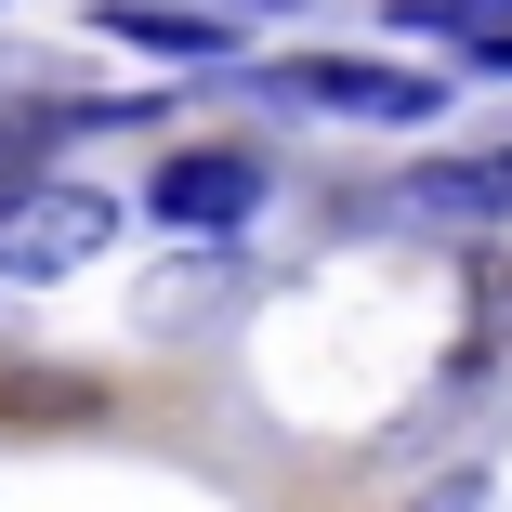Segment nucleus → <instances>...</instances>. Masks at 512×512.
<instances>
[{"label": "nucleus", "instance_id": "nucleus-1", "mask_svg": "<svg viewBox=\"0 0 512 512\" xmlns=\"http://www.w3.org/2000/svg\"><path fill=\"white\" fill-rule=\"evenodd\" d=\"M263 92H276V106H329V119H394V132H421L447 106L434 66H368V53H276Z\"/></svg>", "mask_w": 512, "mask_h": 512}, {"label": "nucleus", "instance_id": "nucleus-3", "mask_svg": "<svg viewBox=\"0 0 512 512\" xmlns=\"http://www.w3.org/2000/svg\"><path fill=\"white\" fill-rule=\"evenodd\" d=\"M145 211L184 224V237H237V224L263 211V158H250V145H184V158H158Z\"/></svg>", "mask_w": 512, "mask_h": 512}, {"label": "nucleus", "instance_id": "nucleus-2", "mask_svg": "<svg viewBox=\"0 0 512 512\" xmlns=\"http://www.w3.org/2000/svg\"><path fill=\"white\" fill-rule=\"evenodd\" d=\"M119 237V197H92V184H27L14 211H0V276L14 289H53V276H79L92 250Z\"/></svg>", "mask_w": 512, "mask_h": 512}, {"label": "nucleus", "instance_id": "nucleus-4", "mask_svg": "<svg viewBox=\"0 0 512 512\" xmlns=\"http://www.w3.org/2000/svg\"><path fill=\"white\" fill-rule=\"evenodd\" d=\"M381 211H394V224H512V145L394 171V197H381Z\"/></svg>", "mask_w": 512, "mask_h": 512}, {"label": "nucleus", "instance_id": "nucleus-5", "mask_svg": "<svg viewBox=\"0 0 512 512\" xmlns=\"http://www.w3.org/2000/svg\"><path fill=\"white\" fill-rule=\"evenodd\" d=\"M92 27H106L119 53H158V66H237V27L197 14V0H106Z\"/></svg>", "mask_w": 512, "mask_h": 512}, {"label": "nucleus", "instance_id": "nucleus-6", "mask_svg": "<svg viewBox=\"0 0 512 512\" xmlns=\"http://www.w3.org/2000/svg\"><path fill=\"white\" fill-rule=\"evenodd\" d=\"M421 512H486V473H460V486H434Z\"/></svg>", "mask_w": 512, "mask_h": 512}, {"label": "nucleus", "instance_id": "nucleus-7", "mask_svg": "<svg viewBox=\"0 0 512 512\" xmlns=\"http://www.w3.org/2000/svg\"><path fill=\"white\" fill-rule=\"evenodd\" d=\"M460 40H473V66H499V79H512V27H460Z\"/></svg>", "mask_w": 512, "mask_h": 512}]
</instances>
